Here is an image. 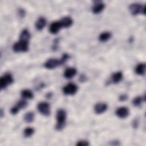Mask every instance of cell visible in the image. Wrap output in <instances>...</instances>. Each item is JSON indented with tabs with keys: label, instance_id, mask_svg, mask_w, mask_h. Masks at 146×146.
<instances>
[{
	"label": "cell",
	"instance_id": "obj_4",
	"mask_svg": "<svg viewBox=\"0 0 146 146\" xmlns=\"http://www.w3.org/2000/svg\"><path fill=\"white\" fill-rule=\"evenodd\" d=\"M14 82L13 78L10 74H6L3 75L0 79L1 89L5 88L7 86L11 84Z\"/></svg>",
	"mask_w": 146,
	"mask_h": 146
},
{
	"label": "cell",
	"instance_id": "obj_27",
	"mask_svg": "<svg viewBox=\"0 0 146 146\" xmlns=\"http://www.w3.org/2000/svg\"><path fill=\"white\" fill-rule=\"evenodd\" d=\"M19 15H21L22 17H23V15L25 14V11H24V10H20L19 11Z\"/></svg>",
	"mask_w": 146,
	"mask_h": 146
},
{
	"label": "cell",
	"instance_id": "obj_16",
	"mask_svg": "<svg viewBox=\"0 0 146 146\" xmlns=\"http://www.w3.org/2000/svg\"><path fill=\"white\" fill-rule=\"evenodd\" d=\"M30 36L31 35L29 31L27 29H24L21 33V34L19 36V40L29 42Z\"/></svg>",
	"mask_w": 146,
	"mask_h": 146
},
{
	"label": "cell",
	"instance_id": "obj_12",
	"mask_svg": "<svg viewBox=\"0 0 146 146\" xmlns=\"http://www.w3.org/2000/svg\"><path fill=\"white\" fill-rule=\"evenodd\" d=\"M59 21L61 23L62 27L64 28H67L70 27L73 23L72 18L70 17H64L62 18Z\"/></svg>",
	"mask_w": 146,
	"mask_h": 146
},
{
	"label": "cell",
	"instance_id": "obj_21",
	"mask_svg": "<svg viewBox=\"0 0 146 146\" xmlns=\"http://www.w3.org/2000/svg\"><path fill=\"white\" fill-rule=\"evenodd\" d=\"M34 133V129L32 127H27L23 131L24 136L26 137H29L31 136Z\"/></svg>",
	"mask_w": 146,
	"mask_h": 146
},
{
	"label": "cell",
	"instance_id": "obj_5",
	"mask_svg": "<svg viewBox=\"0 0 146 146\" xmlns=\"http://www.w3.org/2000/svg\"><path fill=\"white\" fill-rule=\"evenodd\" d=\"M38 110L39 112L44 116H48L50 114V104L46 102H40L38 104Z\"/></svg>",
	"mask_w": 146,
	"mask_h": 146
},
{
	"label": "cell",
	"instance_id": "obj_11",
	"mask_svg": "<svg viewBox=\"0 0 146 146\" xmlns=\"http://www.w3.org/2000/svg\"><path fill=\"white\" fill-rule=\"evenodd\" d=\"M105 7V5L100 1L96 2L93 6L92 10L94 14H98L103 11Z\"/></svg>",
	"mask_w": 146,
	"mask_h": 146
},
{
	"label": "cell",
	"instance_id": "obj_1",
	"mask_svg": "<svg viewBox=\"0 0 146 146\" xmlns=\"http://www.w3.org/2000/svg\"><path fill=\"white\" fill-rule=\"evenodd\" d=\"M56 118L57 120L56 129L58 130H61L65 125V121L66 119V111L63 109H59L56 112Z\"/></svg>",
	"mask_w": 146,
	"mask_h": 146
},
{
	"label": "cell",
	"instance_id": "obj_17",
	"mask_svg": "<svg viewBox=\"0 0 146 146\" xmlns=\"http://www.w3.org/2000/svg\"><path fill=\"white\" fill-rule=\"evenodd\" d=\"M21 94L22 97L25 99H32L34 96L33 92L29 89H25L22 90Z\"/></svg>",
	"mask_w": 146,
	"mask_h": 146
},
{
	"label": "cell",
	"instance_id": "obj_18",
	"mask_svg": "<svg viewBox=\"0 0 146 146\" xmlns=\"http://www.w3.org/2000/svg\"><path fill=\"white\" fill-rule=\"evenodd\" d=\"M145 71V64L144 63L139 64L135 68V72L140 75H144Z\"/></svg>",
	"mask_w": 146,
	"mask_h": 146
},
{
	"label": "cell",
	"instance_id": "obj_20",
	"mask_svg": "<svg viewBox=\"0 0 146 146\" xmlns=\"http://www.w3.org/2000/svg\"><path fill=\"white\" fill-rule=\"evenodd\" d=\"M111 37V34L110 32L102 33L99 36V39L101 42H106Z\"/></svg>",
	"mask_w": 146,
	"mask_h": 146
},
{
	"label": "cell",
	"instance_id": "obj_26",
	"mask_svg": "<svg viewBox=\"0 0 146 146\" xmlns=\"http://www.w3.org/2000/svg\"><path fill=\"white\" fill-rule=\"evenodd\" d=\"M128 98V96L127 95H125V94H123V95H121L119 97V100L120 101H125Z\"/></svg>",
	"mask_w": 146,
	"mask_h": 146
},
{
	"label": "cell",
	"instance_id": "obj_14",
	"mask_svg": "<svg viewBox=\"0 0 146 146\" xmlns=\"http://www.w3.org/2000/svg\"><path fill=\"white\" fill-rule=\"evenodd\" d=\"M46 25V20L44 17L39 18L36 23H35V27L38 30H42Z\"/></svg>",
	"mask_w": 146,
	"mask_h": 146
},
{
	"label": "cell",
	"instance_id": "obj_25",
	"mask_svg": "<svg viewBox=\"0 0 146 146\" xmlns=\"http://www.w3.org/2000/svg\"><path fill=\"white\" fill-rule=\"evenodd\" d=\"M19 108L17 106H14V107H13V108H11L10 112L13 115H15L19 112Z\"/></svg>",
	"mask_w": 146,
	"mask_h": 146
},
{
	"label": "cell",
	"instance_id": "obj_9",
	"mask_svg": "<svg viewBox=\"0 0 146 146\" xmlns=\"http://www.w3.org/2000/svg\"><path fill=\"white\" fill-rule=\"evenodd\" d=\"M116 115L120 118L124 119L129 115V110L125 107H121L116 111Z\"/></svg>",
	"mask_w": 146,
	"mask_h": 146
},
{
	"label": "cell",
	"instance_id": "obj_7",
	"mask_svg": "<svg viewBox=\"0 0 146 146\" xmlns=\"http://www.w3.org/2000/svg\"><path fill=\"white\" fill-rule=\"evenodd\" d=\"M78 91V87L74 83H68L63 88V92L66 95H74Z\"/></svg>",
	"mask_w": 146,
	"mask_h": 146
},
{
	"label": "cell",
	"instance_id": "obj_13",
	"mask_svg": "<svg viewBox=\"0 0 146 146\" xmlns=\"http://www.w3.org/2000/svg\"><path fill=\"white\" fill-rule=\"evenodd\" d=\"M76 72L77 71L76 68L74 67H69L65 70L64 72V76L67 79H71L75 76Z\"/></svg>",
	"mask_w": 146,
	"mask_h": 146
},
{
	"label": "cell",
	"instance_id": "obj_23",
	"mask_svg": "<svg viewBox=\"0 0 146 146\" xmlns=\"http://www.w3.org/2000/svg\"><path fill=\"white\" fill-rule=\"evenodd\" d=\"M16 105L19 108V109L25 108L27 106V102L25 100H21L18 102Z\"/></svg>",
	"mask_w": 146,
	"mask_h": 146
},
{
	"label": "cell",
	"instance_id": "obj_10",
	"mask_svg": "<svg viewBox=\"0 0 146 146\" xmlns=\"http://www.w3.org/2000/svg\"><path fill=\"white\" fill-rule=\"evenodd\" d=\"M107 109V105L104 103H98L94 107L95 112L97 114H101L104 112Z\"/></svg>",
	"mask_w": 146,
	"mask_h": 146
},
{
	"label": "cell",
	"instance_id": "obj_6",
	"mask_svg": "<svg viewBox=\"0 0 146 146\" xmlns=\"http://www.w3.org/2000/svg\"><path fill=\"white\" fill-rule=\"evenodd\" d=\"M62 62L61 59H58L55 58H51L48 59L44 64V67L47 69H54L56 67L62 65Z\"/></svg>",
	"mask_w": 146,
	"mask_h": 146
},
{
	"label": "cell",
	"instance_id": "obj_15",
	"mask_svg": "<svg viewBox=\"0 0 146 146\" xmlns=\"http://www.w3.org/2000/svg\"><path fill=\"white\" fill-rule=\"evenodd\" d=\"M123 78V74L120 71L116 72L111 75V81L113 83H117L120 82Z\"/></svg>",
	"mask_w": 146,
	"mask_h": 146
},
{
	"label": "cell",
	"instance_id": "obj_24",
	"mask_svg": "<svg viewBox=\"0 0 146 146\" xmlns=\"http://www.w3.org/2000/svg\"><path fill=\"white\" fill-rule=\"evenodd\" d=\"M88 145H89V143L86 140H80L77 142L76 143V145H79V146H86Z\"/></svg>",
	"mask_w": 146,
	"mask_h": 146
},
{
	"label": "cell",
	"instance_id": "obj_19",
	"mask_svg": "<svg viewBox=\"0 0 146 146\" xmlns=\"http://www.w3.org/2000/svg\"><path fill=\"white\" fill-rule=\"evenodd\" d=\"M34 120V113L32 112L26 113L24 116V120L27 123H32Z\"/></svg>",
	"mask_w": 146,
	"mask_h": 146
},
{
	"label": "cell",
	"instance_id": "obj_2",
	"mask_svg": "<svg viewBox=\"0 0 146 146\" xmlns=\"http://www.w3.org/2000/svg\"><path fill=\"white\" fill-rule=\"evenodd\" d=\"M13 48L14 51L16 52H26L29 49V42L19 40L13 45Z\"/></svg>",
	"mask_w": 146,
	"mask_h": 146
},
{
	"label": "cell",
	"instance_id": "obj_8",
	"mask_svg": "<svg viewBox=\"0 0 146 146\" xmlns=\"http://www.w3.org/2000/svg\"><path fill=\"white\" fill-rule=\"evenodd\" d=\"M62 28L60 21L53 22L50 26L49 31L52 34H57Z\"/></svg>",
	"mask_w": 146,
	"mask_h": 146
},
{
	"label": "cell",
	"instance_id": "obj_22",
	"mask_svg": "<svg viewBox=\"0 0 146 146\" xmlns=\"http://www.w3.org/2000/svg\"><path fill=\"white\" fill-rule=\"evenodd\" d=\"M143 100H144V99H143L141 96H137V97H136L133 100L132 103L135 106L137 107V106H139L141 104Z\"/></svg>",
	"mask_w": 146,
	"mask_h": 146
},
{
	"label": "cell",
	"instance_id": "obj_3",
	"mask_svg": "<svg viewBox=\"0 0 146 146\" xmlns=\"http://www.w3.org/2000/svg\"><path fill=\"white\" fill-rule=\"evenodd\" d=\"M144 6L140 3H134L130 5L129 10L131 13L133 15H136L139 14H144Z\"/></svg>",
	"mask_w": 146,
	"mask_h": 146
}]
</instances>
